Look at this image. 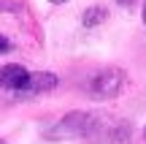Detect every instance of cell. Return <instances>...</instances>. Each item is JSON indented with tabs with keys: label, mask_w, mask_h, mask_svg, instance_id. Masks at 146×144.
Returning <instances> with one entry per match:
<instances>
[{
	"label": "cell",
	"mask_w": 146,
	"mask_h": 144,
	"mask_svg": "<svg viewBox=\"0 0 146 144\" xmlns=\"http://www.w3.org/2000/svg\"><path fill=\"white\" fill-rule=\"evenodd\" d=\"M116 3H119V5H122V8H133V5H135V3H138V0H116Z\"/></svg>",
	"instance_id": "52a82bcc"
},
{
	"label": "cell",
	"mask_w": 146,
	"mask_h": 144,
	"mask_svg": "<svg viewBox=\"0 0 146 144\" xmlns=\"http://www.w3.org/2000/svg\"><path fill=\"white\" fill-rule=\"evenodd\" d=\"M125 82H127V76H125L122 68H106V71H100V74L92 76L89 92H92V98H98V101H108V98H116L122 92Z\"/></svg>",
	"instance_id": "7a4b0ae2"
},
{
	"label": "cell",
	"mask_w": 146,
	"mask_h": 144,
	"mask_svg": "<svg viewBox=\"0 0 146 144\" xmlns=\"http://www.w3.org/2000/svg\"><path fill=\"white\" fill-rule=\"evenodd\" d=\"M27 76H30V71L22 68V65H3L0 68V87L3 90H11V92H19L22 87H25Z\"/></svg>",
	"instance_id": "5b68a950"
},
{
	"label": "cell",
	"mask_w": 146,
	"mask_h": 144,
	"mask_svg": "<svg viewBox=\"0 0 146 144\" xmlns=\"http://www.w3.org/2000/svg\"><path fill=\"white\" fill-rule=\"evenodd\" d=\"M89 123V112H70L60 120L54 128L46 131L49 139H81Z\"/></svg>",
	"instance_id": "3957f363"
},
{
	"label": "cell",
	"mask_w": 146,
	"mask_h": 144,
	"mask_svg": "<svg viewBox=\"0 0 146 144\" xmlns=\"http://www.w3.org/2000/svg\"><path fill=\"white\" fill-rule=\"evenodd\" d=\"M0 144H5V141H0Z\"/></svg>",
	"instance_id": "8fae6325"
},
{
	"label": "cell",
	"mask_w": 146,
	"mask_h": 144,
	"mask_svg": "<svg viewBox=\"0 0 146 144\" xmlns=\"http://www.w3.org/2000/svg\"><path fill=\"white\" fill-rule=\"evenodd\" d=\"M81 139L89 144H133V128L122 117L89 112V123Z\"/></svg>",
	"instance_id": "6da1fadb"
},
{
	"label": "cell",
	"mask_w": 146,
	"mask_h": 144,
	"mask_svg": "<svg viewBox=\"0 0 146 144\" xmlns=\"http://www.w3.org/2000/svg\"><path fill=\"white\" fill-rule=\"evenodd\" d=\"M8 49H11V44H8V41H5V38H3V35H0V52H8Z\"/></svg>",
	"instance_id": "ba28073f"
},
{
	"label": "cell",
	"mask_w": 146,
	"mask_h": 144,
	"mask_svg": "<svg viewBox=\"0 0 146 144\" xmlns=\"http://www.w3.org/2000/svg\"><path fill=\"white\" fill-rule=\"evenodd\" d=\"M143 25H146V3H143Z\"/></svg>",
	"instance_id": "9c48e42d"
},
{
	"label": "cell",
	"mask_w": 146,
	"mask_h": 144,
	"mask_svg": "<svg viewBox=\"0 0 146 144\" xmlns=\"http://www.w3.org/2000/svg\"><path fill=\"white\" fill-rule=\"evenodd\" d=\"M52 3H68V0H52Z\"/></svg>",
	"instance_id": "30bf717a"
},
{
	"label": "cell",
	"mask_w": 146,
	"mask_h": 144,
	"mask_svg": "<svg viewBox=\"0 0 146 144\" xmlns=\"http://www.w3.org/2000/svg\"><path fill=\"white\" fill-rule=\"evenodd\" d=\"M54 87H57V76L49 74V71H41V74H30L27 76L25 87H22L16 95L19 98H35V95H41V92L54 90Z\"/></svg>",
	"instance_id": "277c9868"
},
{
	"label": "cell",
	"mask_w": 146,
	"mask_h": 144,
	"mask_svg": "<svg viewBox=\"0 0 146 144\" xmlns=\"http://www.w3.org/2000/svg\"><path fill=\"white\" fill-rule=\"evenodd\" d=\"M106 19H108V8H103V5H92V8H87L81 14V22L87 27H95V25H100Z\"/></svg>",
	"instance_id": "8992f818"
}]
</instances>
